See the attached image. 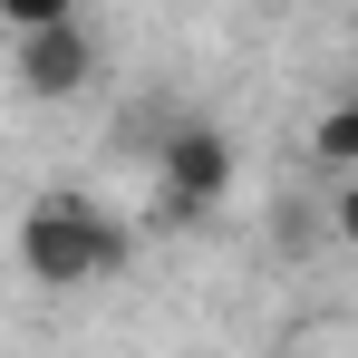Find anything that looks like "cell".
Instances as JSON below:
<instances>
[{
  "label": "cell",
  "instance_id": "cell-1",
  "mask_svg": "<svg viewBox=\"0 0 358 358\" xmlns=\"http://www.w3.org/2000/svg\"><path fill=\"white\" fill-rule=\"evenodd\" d=\"M20 271L39 281V291H87V281H107L136 262V233H126V213H107L97 194H39L29 213H20Z\"/></svg>",
  "mask_w": 358,
  "mask_h": 358
},
{
  "label": "cell",
  "instance_id": "cell-2",
  "mask_svg": "<svg viewBox=\"0 0 358 358\" xmlns=\"http://www.w3.org/2000/svg\"><path fill=\"white\" fill-rule=\"evenodd\" d=\"M223 194H233V136L213 117L165 126V136H155V223L184 233V223H203Z\"/></svg>",
  "mask_w": 358,
  "mask_h": 358
},
{
  "label": "cell",
  "instance_id": "cell-3",
  "mask_svg": "<svg viewBox=\"0 0 358 358\" xmlns=\"http://www.w3.org/2000/svg\"><path fill=\"white\" fill-rule=\"evenodd\" d=\"M10 78L29 87V97H78L87 78H97V39L78 29V20H49V29H20V59Z\"/></svg>",
  "mask_w": 358,
  "mask_h": 358
},
{
  "label": "cell",
  "instance_id": "cell-4",
  "mask_svg": "<svg viewBox=\"0 0 358 358\" xmlns=\"http://www.w3.org/2000/svg\"><path fill=\"white\" fill-rule=\"evenodd\" d=\"M310 155H320L329 175H358V97H339L329 117L310 126Z\"/></svg>",
  "mask_w": 358,
  "mask_h": 358
},
{
  "label": "cell",
  "instance_id": "cell-5",
  "mask_svg": "<svg viewBox=\"0 0 358 358\" xmlns=\"http://www.w3.org/2000/svg\"><path fill=\"white\" fill-rule=\"evenodd\" d=\"M10 29H49V20H78V0H0Z\"/></svg>",
  "mask_w": 358,
  "mask_h": 358
},
{
  "label": "cell",
  "instance_id": "cell-6",
  "mask_svg": "<svg viewBox=\"0 0 358 358\" xmlns=\"http://www.w3.org/2000/svg\"><path fill=\"white\" fill-rule=\"evenodd\" d=\"M329 233H339V242H358V175L339 184V203H329Z\"/></svg>",
  "mask_w": 358,
  "mask_h": 358
},
{
  "label": "cell",
  "instance_id": "cell-7",
  "mask_svg": "<svg viewBox=\"0 0 358 358\" xmlns=\"http://www.w3.org/2000/svg\"><path fill=\"white\" fill-rule=\"evenodd\" d=\"M291 358H310V349H291Z\"/></svg>",
  "mask_w": 358,
  "mask_h": 358
}]
</instances>
